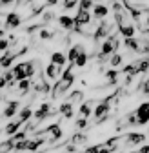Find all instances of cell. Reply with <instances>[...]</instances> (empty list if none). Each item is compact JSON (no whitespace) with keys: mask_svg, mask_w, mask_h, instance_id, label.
<instances>
[{"mask_svg":"<svg viewBox=\"0 0 149 153\" xmlns=\"http://www.w3.org/2000/svg\"><path fill=\"white\" fill-rule=\"evenodd\" d=\"M118 38H117V35H113L111 33L105 40H104V44H102V48H100V53H98V60L100 62H105V59H109L113 53H117V49H118Z\"/></svg>","mask_w":149,"mask_h":153,"instance_id":"cell-1","label":"cell"},{"mask_svg":"<svg viewBox=\"0 0 149 153\" xmlns=\"http://www.w3.org/2000/svg\"><path fill=\"white\" fill-rule=\"evenodd\" d=\"M11 71H13V76H15V82H20L24 79H31V76L35 75V62L33 60L20 62V64H16Z\"/></svg>","mask_w":149,"mask_h":153,"instance_id":"cell-2","label":"cell"},{"mask_svg":"<svg viewBox=\"0 0 149 153\" xmlns=\"http://www.w3.org/2000/svg\"><path fill=\"white\" fill-rule=\"evenodd\" d=\"M135 115H136V126L149 124V102H142L135 109Z\"/></svg>","mask_w":149,"mask_h":153,"instance_id":"cell-3","label":"cell"},{"mask_svg":"<svg viewBox=\"0 0 149 153\" xmlns=\"http://www.w3.org/2000/svg\"><path fill=\"white\" fill-rule=\"evenodd\" d=\"M111 29H113V24L107 22V20H102L97 27H95V33H93V38L95 40H100V38H105L111 35Z\"/></svg>","mask_w":149,"mask_h":153,"instance_id":"cell-4","label":"cell"},{"mask_svg":"<svg viewBox=\"0 0 149 153\" xmlns=\"http://www.w3.org/2000/svg\"><path fill=\"white\" fill-rule=\"evenodd\" d=\"M51 115H53L51 106H49L47 102H44V104L38 106V109H36V111H33V119H35L36 122H42V120H46L47 117H51Z\"/></svg>","mask_w":149,"mask_h":153,"instance_id":"cell-5","label":"cell"},{"mask_svg":"<svg viewBox=\"0 0 149 153\" xmlns=\"http://www.w3.org/2000/svg\"><path fill=\"white\" fill-rule=\"evenodd\" d=\"M22 24V16L18 15V13H15V11H11V13H7L6 15V27L7 29H15V27H18Z\"/></svg>","mask_w":149,"mask_h":153,"instance_id":"cell-6","label":"cell"},{"mask_svg":"<svg viewBox=\"0 0 149 153\" xmlns=\"http://www.w3.org/2000/svg\"><path fill=\"white\" fill-rule=\"evenodd\" d=\"M18 108H20V102H18V100H9L6 109L2 111V117L4 119H13L15 115L18 113Z\"/></svg>","mask_w":149,"mask_h":153,"instance_id":"cell-7","label":"cell"},{"mask_svg":"<svg viewBox=\"0 0 149 153\" xmlns=\"http://www.w3.org/2000/svg\"><path fill=\"white\" fill-rule=\"evenodd\" d=\"M107 13H109V9H107V6H104V4H95L93 6V18H97V20H104V18L107 16Z\"/></svg>","mask_w":149,"mask_h":153,"instance_id":"cell-8","label":"cell"},{"mask_svg":"<svg viewBox=\"0 0 149 153\" xmlns=\"http://www.w3.org/2000/svg\"><path fill=\"white\" fill-rule=\"evenodd\" d=\"M46 76L49 80H58L60 79V75H62V68H58V66H55V64H49L47 68H46Z\"/></svg>","mask_w":149,"mask_h":153,"instance_id":"cell-9","label":"cell"},{"mask_svg":"<svg viewBox=\"0 0 149 153\" xmlns=\"http://www.w3.org/2000/svg\"><path fill=\"white\" fill-rule=\"evenodd\" d=\"M58 26H60L62 29H67V31L74 29V16H69V15H60V16H58Z\"/></svg>","mask_w":149,"mask_h":153,"instance_id":"cell-10","label":"cell"},{"mask_svg":"<svg viewBox=\"0 0 149 153\" xmlns=\"http://www.w3.org/2000/svg\"><path fill=\"white\" fill-rule=\"evenodd\" d=\"M82 51H86L82 44H74V46L69 49V53H67V62H69V66H74V60H77V56H78Z\"/></svg>","mask_w":149,"mask_h":153,"instance_id":"cell-11","label":"cell"},{"mask_svg":"<svg viewBox=\"0 0 149 153\" xmlns=\"http://www.w3.org/2000/svg\"><path fill=\"white\" fill-rule=\"evenodd\" d=\"M20 126H22V122L18 120V119H16V120H11V122H7V124H6L4 133H6L7 137H13L16 131H20Z\"/></svg>","mask_w":149,"mask_h":153,"instance_id":"cell-12","label":"cell"},{"mask_svg":"<svg viewBox=\"0 0 149 153\" xmlns=\"http://www.w3.org/2000/svg\"><path fill=\"white\" fill-rule=\"evenodd\" d=\"M125 140L129 144H133V146H138V144H144L145 142V135H144V133H127Z\"/></svg>","mask_w":149,"mask_h":153,"instance_id":"cell-13","label":"cell"},{"mask_svg":"<svg viewBox=\"0 0 149 153\" xmlns=\"http://www.w3.org/2000/svg\"><path fill=\"white\" fill-rule=\"evenodd\" d=\"M44 144H46V140H44L42 137L27 139V151H31V153H36V151H38V148H40V146H44Z\"/></svg>","mask_w":149,"mask_h":153,"instance_id":"cell-14","label":"cell"},{"mask_svg":"<svg viewBox=\"0 0 149 153\" xmlns=\"http://www.w3.org/2000/svg\"><path fill=\"white\" fill-rule=\"evenodd\" d=\"M58 113H62V117L64 119H71L73 115H74V109H73V104L71 102H62L60 106H58Z\"/></svg>","mask_w":149,"mask_h":153,"instance_id":"cell-15","label":"cell"},{"mask_svg":"<svg viewBox=\"0 0 149 153\" xmlns=\"http://www.w3.org/2000/svg\"><path fill=\"white\" fill-rule=\"evenodd\" d=\"M66 62H67V56H66L62 51H55V53L51 55V64L58 66V68H64Z\"/></svg>","mask_w":149,"mask_h":153,"instance_id":"cell-16","label":"cell"},{"mask_svg":"<svg viewBox=\"0 0 149 153\" xmlns=\"http://www.w3.org/2000/svg\"><path fill=\"white\" fill-rule=\"evenodd\" d=\"M15 59H16V56H15V53H13V51H6V55L0 56V68H4V69L11 68V64H13V60H15Z\"/></svg>","mask_w":149,"mask_h":153,"instance_id":"cell-17","label":"cell"},{"mask_svg":"<svg viewBox=\"0 0 149 153\" xmlns=\"http://www.w3.org/2000/svg\"><path fill=\"white\" fill-rule=\"evenodd\" d=\"M124 46L129 49V51H135V53H140V40L138 38H124Z\"/></svg>","mask_w":149,"mask_h":153,"instance_id":"cell-18","label":"cell"},{"mask_svg":"<svg viewBox=\"0 0 149 153\" xmlns=\"http://www.w3.org/2000/svg\"><path fill=\"white\" fill-rule=\"evenodd\" d=\"M29 119H33V109L29 106H26V108H22L20 111H18V120H20L22 124L29 122Z\"/></svg>","mask_w":149,"mask_h":153,"instance_id":"cell-19","label":"cell"},{"mask_svg":"<svg viewBox=\"0 0 149 153\" xmlns=\"http://www.w3.org/2000/svg\"><path fill=\"white\" fill-rule=\"evenodd\" d=\"M118 31H120L125 38H133L136 29H135V26H133V24H129V22H127V24H124V26H118Z\"/></svg>","mask_w":149,"mask_h":153,"instance_id":"cell-20","label":"cell"},{"mask_svg":"<svg viewBox=\"0 0 149 153\" xmlns=\"http://www.w3.org/2000/svg\"><path fill=\"white\" fill-rule=\"evenodd\" d=\"M93 102H84V104H80V109H78V113H80V117L82 119H89L91 115H93Z\"/></svg>","mask_w":149,"mask_h":153,"instance_id":"cell-21","label":"cell"},{"mask_svg":"<svg viewBox=\"0 0 149 153\" xmlns=\"http://www.w3.org/2000/svg\"><path fill=\"white\" fill-rule=\"evenodd\" d=\"M13 148H15V140L11 137L7 140H4V142H0V153H11Z\"/></svg>","mask_w":149,"mask_h":153,"instance_id":"cell-22","label":"cell"},{"mask_svg":"<svg viewBox=\"0 0 149 153\" xmlns=\"http://www.w3.org/2000/svg\"><path fill=\"white\" fill-rule=\"evenodd\" d=\"M136 69H138V73H147L149 71V56L136 60Z\"/></svg>","mask_w":149,"mask_h":153,"instance_id":"cell-23","label":"cell"},{"mask_svg":"<svg viewBox=\"0 0 149 153\" xmlns=\"http://www.w3.org/2000/svg\"><path fill=\"white\" fill-rule=\"evenodd\" d=\"M16 86H18V93H20V95H26V93L29 91V88H31V79H24V80L18 82Z\"/></svg>","mask_w":149,"mask_h":153,"instance_id":"cell-24","label":"cell"},{"mask_svg":"<svg viewBox=\"0 0 149 153\" xmlns=\"http://www.w3.org/2000/svg\"><path fill=\"white\" fill-rule=\"evenodd\" d=\"M82 99H84V93H82V91H71V95L67 97V102L78 104V102H82Z\"/></svg>","mask_w":149,"mask_h":153,"instance_id":"cell-25","label":"cell"},{"mask_svg":"<svg viewBox=\"0 0 149 153\" xmlns=\"http://www.w3.org/2000/svg\"><path fill=\"white\" fill-rule=\"evenodd\" d=\"M122 60H124V56L120 55V53H113L109 56V64H111V68H118L120 64H122Z\"/></svg>","mask_w":149,"mask_h":153,"instance_id":"cell-26","label":"cell"},{"mask_svg":"<svg viewBox=\"0 0 149 153\" xmlns=\"http://www.w3.org/2000/svg\"><path fill=\"white\" fill-rule=\"evenodd\" d=\"M87 60H89V55H87L86 51H82V53L77 56V60H74V66H78V68H84V66L87 64Z\"/></svg>","mask_w":149,"mask_h":153,"instance_id":"cell-27","label":"cell"},{"mask_svg":"<svg viewBox=\"0 0 149 153\" xmlns=\"http://www.w3.org/2000/svg\"><path fill=\"white\" fill-rule=\"evenodd\" d=\"M71 142H73V146H80V144L87 142V137L82 135V133H77V135H73V137H71Z\"/></svg>","mask_w":149,"mask_h":153,"instance_id":"cell-28","label":"cell"},{"mask_svg":"<svg viewBox=\"0 0 149 153\" xmlns=\"http://www.w3.org/2000/svg\"><path fill=\"white\" fill-rule=\"evenodd\" d=\"M38 36L42 38V40H51V38L55 36V33H53V31H49V29H46V27H40Z\"/></svg>","mask_w":149,"mask_h":153,"instance_id":"cell-29","label":"cell"},{"mask_svg":"<svg viewBox=\"0 0 149 153\" xmlns=\"http://www.w3.org/2000/svg\"><path fill=\"white\" fill-rule=\"evenodd\" d=\"M93 6V0H78V9H84V11H89Z\"/></svg>","mask_w":149,"mask_h":153,"instance_id":"cell-30","label":"cell"},{"mask_svg":"<svg viewBox=\"0 0 149 153\" xmlns=\"http://www.w3.org/2000/svg\"><path fill=\"white\" fill-rule=\"evenodd\" d=\"M105 76H107L109 84H115V82H117V79H118V71H117V69H109V71L105 73Z\"/></svg>","mask_w":149,"mask_h":153,"instance_id":"cell-31","label":"cell"},{"mask_svg":"<svg viewBox=\"0 0 149 153\" xmlns=\"http://www.w3.org/2000/svg\"><path fill=\"white\" fill-rule=\"evenodd\" d=\"M62 6H64L66 11H67V9H73V7H77V6H78V0H64Z\"/></svg>","mask_w":149,"mask_h":153,"instance_id":"cell-32","label":"cell"},{"mask_svg":"<svg viewBox=\"0 0 149 153\" xmlns=\"http://www.w3.org/2000/svg\"><path fill=\"white\" fill-rule=\"evenodd\" d=\"M140 89H142L144 95H147V97H149V79H145V80L140 84Z\"/></svg>","mask_w":149,"mask_h":153,"instance_id":"cell-33","label":"cell"},{"mask_svg":"<svg viewBox=\"0 0 149 153\" xmlns=\"http://www.w3.org/2000/svg\"><path fill=\"white\" fill-rule=\"evenodd\" d=\"M53 16H55V15H53L51 11L44 13V15H42V24H47V22H51V20H53Z\"/></svg>","mask_w":149,"mask_h":153,"instance_id":"cell-34","label":"cell"},{"mask_svg":"<svg viewBox=\"0 0 149 153\" xmlns=\"http://www.w3.org/2000/svg\"><path fill=\"white\" fill-rule=\"evenodd\" d=\"M87 126H89L87 119H78V120H77V128H78V129H86Z\"/></svg>","mask_w":149,"mask_h":153,"instance_id":"cell-35","label":"cell"},{"mask_svg":"<svg viewBox=\"0 0 149 153\" xmlns=\"http://www.w3.org/2000/svg\"><path fill=\"white\" fill-rule=\"evenodd\" d=\"M9 49V40L7 38H0V51H7Z\"/></svg>","mask_w":149,"mask_h":153,"instance_id":"cell-36","label":"cell"},{"mask_svg":"<svg viewBox=\"0 0 149 153\" xmlns=\"http://www.w3.org/2000/svg\"><path fill=\"white\" fill-rule=\"evenodd\" d=\"M13 2H15V0H0V7H6V6H9Z\"/></svg>","mask_w":149,"mask_h":153,"instance_id":"cell-37","label":"cell"},{"mask_svg":"<svg viewBox=\"0 0 149 153\" xmlns=\"http://www.w3.org/2000/svg\"><path fill=\"white\" fill-rule=\"evenodd\" d=\"M6 86H7V82H6V79L2 76V73H0V89H2V88H6Z\"/></svg>","mask_w":149,"mask_h":153,"instance_id":"cell-38","label":"cell"},{"mask_svg":"<svg viewBox=\"0 0 149 153\" xmlns=\"http://www.w3.org/2000/svg\"><path fill=\"white\" fill-rule=\"evenodd\" d=\"M138 153H149V144H147V146H142V148L138 149Z\"/></svg>","mask_w":149,"mask_h":153,"instance_id":"cell-39","label":"cell"},{"mask_svg":"<svg viewBox=\"0 0 149 153\" xmlns=\"http://www.w3.org/2000/svg\"><path fill=\"white\" fill-rule=\"evenodd\" d=\"M0 38H4V29H0Z\"/></svg>","mask_w":149,"mask_h":153,"instance_id":"cell-40","label":"cell"},{"mask_svg":"<svg viewBox=\"0 0 149 153\" xmlns=\"http://www.w3.org/2000/svg\"><path fill=\"white\" fill-rule=\"evenodd\" d=\"M36 153H46V151H36Z\"/></svg>","mask_w":149,"mask_h":153,"instance_id":"cell-41","label":"cell"},{"mask_svg":"<svg viewBox=\"0 0 149 153\" xmlns=\"http://www.w3.org/2000/svg\"><path fill=\"white\" fill-rule=\"evenodd\" d=\"M131 153H138V151H131Z\"/></svg>","mask_w":149,"mask_h":153,"instance_id":"cell-42","label":"cell"},{"mask_svg":"<svg viewBox=\"0 0 149 153\" xmlns=\"http://www.w3.org/2000/svg\"><path fill=\"white\" fill-rule=\"evenodd\" d=\"M82 153H87V151H82Z\"/></svg>","mask_w":149,"mask_h":153,"instance_id":"cell-43","label":"cell"},{"mask_svg":"<svg viewBox=\"0 0 149 153\" xmlns=\"http://www.w3.org/2000/svg\"><path fill=\"white\" fill-rule=\"evenodd\" d=\"M0 99H2V95H0Z\"/></svg>","mask_w":149,"mask_h":153,"instance_id":"cell-44","label":"cell"}]
</instances>
